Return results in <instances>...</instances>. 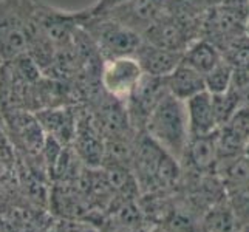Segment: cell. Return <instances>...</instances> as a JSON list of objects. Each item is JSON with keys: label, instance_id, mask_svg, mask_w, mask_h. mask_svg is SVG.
Listing matches in <instances>:
<instances>
[{"label": "cell", "instance_id": "obj_1", "mask_svg": "<svg viewBox=\"0 0 249 232\" xmlns=\"http://www.w3.org/2000/svg\"><path fill=\"white\" fill-rule=\"evenodd\" d=\"M144 132L160 147L181 162L183 155L191 141L186 102L167 93L147 118Z\"/></svg>", "mask_w": 249, "mask_h": 232}, {"label": "cell", "instance_id": "obj_2", "mask_svg": "<svg viewBox=\"0 0 249 232\" xmlns=\"http://www.w3.org/2000/svg\"><path fill=\"white\" fill-rule=\"evenodd\" d=\"M36 0H0V59L27 54L36 23Z\"/></svg>", "mask_w": 249, "mask_h": 232}, {"label": "cell", "instance_id": "obj_3", "mask_svg": "<svg viewBox=\"0 0 249 232\" xmlns=\"http://www.w3.org/2000/svg\"><path fill=\"white\" fill-rule=\"evenodd\" d=\"M78 20L104 61L123 56H135L142 44L141 34L128 30L107 16L90 17L85 16L84 11H78Z\"/></svg>", "mask_w": 249, "mask_h": 232}, {"label": "cell", "instance_id": "obj_4", "mask_svg": "<svg viewBox=\"0 0 249 232\" xmlns=\"http://www.w3.org/2000/svg\"><path fill=\"white\" fill-rule=\"evenodd\" d=\"M201 23L203 20L189 19L166 10V13L142 34V39L152 45L184 53L187 47L201 36Z\"/></svg>", "mask_w": 249, "mask_h": 232}, {"label": "cell", "instance_id": "obj_5", "mask_svg": "<svg viewBox=\"0 0 249 232\" xmlns=\"http://www.w3.org/2000/svg\"><path fill=\"white\" fill-rule=\"evenodd\" d=\"M144 74L135 56L107 59L101 67V85L110 96L127 101L138 89Z\"/></svg>", "mask_w": 249, "mask_h": 232}, {"label": "cell", "instance_id": "obj_6", "mask_svg": "<svg viewBox=\"0 0 249 232\" xmlns=\"http://www.w3.org/2000/svg\"><path fill=\"white\" fill-rule=\"evenodd\" d=\"M73 145L78 158L85 166L90 169L102 167L106 157V138L93 119L90 110H78Z\"/></svg>", "mask_w": 249, "mask_h": 232}, {"label": "cell", "instance_id": "obj_7", "mask_svg": "<svg viewBox=\"0 0 249 232\" xmlns=\"http://www.w3.org/2000/svg\"><path fill=\"white\" fill-rule=\"evenodd\" d=\"M169 91L166 87L164 77H157L150 74H144L138 89L125 101L128 118H130L132 127L136 132H142L147 118L158 106V102L166 96Z\"/></svg>", "mask_w": 249, "mask_h": 232}, {"label": "cell", "instance_id": "obj_8", "mask_svg": "<svg viewBox=\"0 0 249 232\" xmlns=\"http://www.w3.org/2000/svg\"><path fill=\"white\" fill-rule=\"evenodd\" d=\"M166 5L167 0H130L101 16H107L142 36L166 13Z\"/></svg>", "mask_w": 249, "mask_h": 232}, {"label": "cell", "instance_id": "obj_9", "mask_svg": "<svg viewBox=\"0 0 249 232\" xmlns=\"http://www.w3.org/2000/svg\"><path fill=\"white\" fill-rule=\"evenodd\" d=\"M249 143V108L240 107L234 116L217 130L220 162L245 155Z\"/></svg>", "mask_w": 249, "mask_h": 232}, {"label": "cell", "instance_id": "obj_10", "mask_svg": "<svg viewBox=\"0 0 249 232\" xmlns=\"http://www.w3.org/2000/svg\"><path fill=\"white\" fill-rule=\"evenodd\" d=\"M220 164L217 132L204 136H191L187 149L183 155L181 167L191 174H217Z\"/></svg>", "mask_w": 249, "mask_h": 232}, {"label": "cell", "instance_id": "obj_11", "mask_svg": "<svg viewBox=\"0 0 249 232\" xmlns=\"http://www.w3.org/2000/svg\"><path fill=\"white\" fill-rule=\"evenodd\" d=\"M47 136H51L62 145L73 143L78 123V110L68 106L44 108L36 113Z\"/></svg>", "mask_w": 249, "mask_h": 232}, {"label": "cell", "instance_id": "obj_12", "mask_svg": "<svg viewBox=\"0 0 249 232\" xmlns=\"http://www.w3.org/2000/svg\"><path fill=\"white\" fill-rule=\"evenodd\" d=\"M183 54L184 53H178V51L152 45L142 39V44L135 53V57L138 59V62L141 64L142 71L145 74L166 77L181 64Z\"/></svg>", "mask_w": 249, "mask_h": 232}, {"label": "cell", "instance_id": "obj_13", "mask_svg": "<svg viewBox=\"0 0 249 232\" xmlns=\"http://www.w3.org/2000/svg\"><path fill=\"white\" fill-rule=\"evenodd\" d=\"M187 110L189 127L192 136L212 135L218 130V119L213 108L212 94L209 91H203L195 94L194 98L184 101Z\"/></svg>", "mask_w": 249, "mask_h": 232}, {"label": "cell", "instance_id": "obj_14", "mask_svg": "<svg viewBox=\"0 0 249 232\" xmlns=\"http://www.w3.org/2000/svg\"><path fill=\"white\" fill-rule=\"evenodd\" d=\"M164 82L167 91L181 101H187L194 98L195 94L208 91L204 76L183 61L174 71L164 77Z\"/></svg>", "mask_w": 249, "mask_h": 232}, {"label": "cell", "instance_id": "obj_15", "mask_svg": "<svg viewBox=\"0 0 249 232\" xmlns=\"http://www.w3.org/2000/svg\"><path fill=\"white\" fill-rule=\"evenodd\" d=\"M217 175L228 196L249 194V157L246 153L221 161L217 167Z\"/></svg>", "mask_w": 249, "mask_h": 232}, {"label": "cell", "instance_id": "obj_16", "mask_svg": "<svg viewBox=\"0 0 249 232\" xmlns=\"http://www.w3.org/2000/svg\"><path fill=\"white\" fill-rule=\"evenodd\" d=\"M223 57H225L223 51L215 44H212L211 40L204 37H198L184 51L183 62L206 76L212 68H215L223 61Z\"/></svg>", "mask_w": 249, "mask_h": 232}, {"label": "cell", "instance_id": "obj_17", "mask_svg": "<svg viewBox=\"0 0 249 232\" xmlns=\"http://www.w3.org/2000/svg\"><path fill=\"white\" fill-rule=\"evenodd\" d=\"M203 226L204 232H240V226L228 198L213 204L204 212Z\"/></svg>", "mask_w": 249, "mask_h": 232}, {"label": "cell", "instance_id": "obj_18", "mask_svg": "<svg viewBox=\"0 0 249 232\" xmlns=\"http://www.w3.org/2000/svg\"><path fill=\"white\" fill-rule=\"evenodd\" d=\"M234 81V68L231 67V64L223 57V61L204 76L206 82V90L211 94H218L225 93L226 90L231 89Z\"/></svg>", "mask_w": 249, "mask_h": 232}, {"label": "cell", "instance_id": "obj_19", "mask_svg": "<svg viewBox=\"0 0 249 232\" xmlns=\"http://www.w3.org/2000/svg\"><path fill=\"white\" fill-rule=\"evenodd\" d=\"M228 200L234 211V215L237 218L240 229L249 226V194L228 196Z\"/></svg>", "mask_w": 249, "mask_h": 232}, {"label": "cell", "instance_id": "obj_20", "mask_svg": "<svg viewBox=\"0 0 249 232\" xmlns=\"http://www.w3.org/2000/svg\"><path fill=\"white\" fill-rule=\"evenodd\" d=\"M127 2H130V0H98V2L94 3L91 8L85 10L84 14L90 16V17L101 16V14H104V13H108L110 10H113V8H116L119 5L127 3Z\"/></svg>", "mask_w": 249, "mask_h": 232}, {"label": "cell", "instance_id": "obj_21", "mask_svg": "<svg viewBox=\"0 0 249 232\" xmlns=\"http://www.w3.org/2000/svg\"><path fill=\"white\" fill-rule=\"evenodd\" d=\"M147 232H166V231H162L160 226H153V228H152V229H149Z\"/></svg>", "mask_w": 249, "mask_h": 232}, {"label": "cell", "instance_id": "obj_22", "mask_svg": "<svg viewBox=\"0 0 249 232\" xmlns=\"http://www.w3.org/2000/svg\"><path fill=\"white\" fill-rule=\"evenodd\" d=\"M246 33L249 34V17H248V23H246Z\"/></svg>", "mask_w": 249, "mask_h": 232}, {"label": "cell", "instance_id": "obj_23", "mask_svg": "<svg viewBox=\"0 0 249 232\" xmlns=\"http://www.w3.org/2000/svg\"><path fill=\"white\" fill-rule=\"evenodd\" d=\"M2 68H3V61L0 59V73H2Z\"/></svg>", "mask_w": 249, "mask_h": 232}, {"label": "cell", "instance_id": "obj_24", "mask_svg": "<svg viewBox=\"0 0 249 232\" xmlns=\"http://www.w3.org/2000/svg\"><path fill=\"white\" fill-rule=\"evenodd\" d=\"M246 155H248V157H249V143H248V147H246V152H245Z\"/></svg>", "mask_w": 249, "mask_h": 232}]
</instances>
